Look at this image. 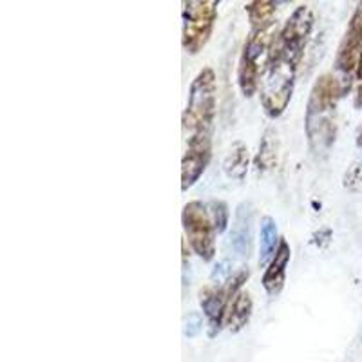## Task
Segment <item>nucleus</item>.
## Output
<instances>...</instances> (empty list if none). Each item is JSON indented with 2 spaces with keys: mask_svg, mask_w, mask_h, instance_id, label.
<instances>
[{
  "mask_svg": "<svg viewBox=\"0 0 362 362\" xmlns=\"http://www.w3.org/2000/svg\"><path fill=\"white\" fill-rule=\"evenodd\" d=\"M346 90L348 87L334 73L321 74L312 86L305 116L306 136L312 153L322 154L335 144V136H337L335 112H337L339 100Z\"/></svg>",
  "mask_w": 362,
  "mask_h": 362,
  "instance_id": "nucleus-1",
  "label": "nucleus"
},
{
  "mask_svg": "<svg viewBox=\"0 0 362 362\" xmlns=\"http://www.w3.org/2000/svg\"><path fill=\"white\" fill-rule=\"evenodd\" d=\"M218 109V86L216 74L210 67L199 71L189 87L187 105L181 115L183 144L212 141Z\"/></svg>",
  "mask_w": 362,
  "mask_h": 362,
  "instance_id": "nucleus-2",
  "label": "nucleus"
},
{
  "mask_svg": "<svg viewBox=\"0 0 362 362\" xmlns=\"http://www.w3.org/2000/svg\"><path fill=\"white\" fill-rule=\"evenodd\" d=\"M300 64L293 62L281 53L274 35L268 44V54L264 58V71L261 76V105L268 118L276 119L283 115L290 105L296 87L297 69Z\"/></svg>",
  "mask_w": 362,
  "mask_h": 362,
  "instance_id": "nucleus-3",
  "label": "nucleus"
},
{
  "mask_svg": "<svg viewBox=\"0 0 362 362\" xmlns=\"http://www.w3.org/2000/svg\"><path fill=\"white\" fill-rule=\"evenodd\" d=\"M218 0H185L181 45L189 54H198L209 42L218 21Z\"/></svg>",
  "mask_w": 362,
  "mask_h": 362,
  "instance_id": "nucleus-4",
  "label": "nucleus"
},
{
  "mask_svg": "<svg viewBox=\"0 0 362 362\" xmlns=\"http://www.w3.org/2000/svg\"><path fill=\"white\" fill-rule=\"evenodd\" d=\"M181 226L185 241L192 252L205 263L216 257V228L210 219L209 206L202 202H189L181 212Z\"/></svg>",
  "mask_w": 362,
  "mask_h": 362,
  "instance_id": "nucleus-5",
  "label": "nucleus"
},
{
  "mask_svg": "<svg viewBox=\"0 0 362 362\" xmlns=\"http://www.w3.org/2000/svg\"><path fill=\"white\" fill-rule=\"evenodd\" d=\"M270 37L264 31H250L243 44V51L238 62V86L245 98H252L257 93L264 66L261 58H267Z\"/></svg>",
  "mask_w": 362,
  "mask_h": 362,
  "instance_id": "nucleus-6",
  "label": "nucleus"
},
{
  "mask_svg": "<svg viewBox=\"0 0 362 362\" xmlns=\"http://www.w3.org/2000/svg\"><path fill=\"white\" fill-rule=\"evenodd\" d=\"M313 22V11L308 4L297 6L290 18L284 22L283 28L274 33L277 45H279L281 53L286 58L293 60V62L300 64L303 57H305V47L308 44V38L312 35Z\"/></svg>",
  "mask_w": 362,
  "mask_h": 362,
  "instance_id": "nucleus-7",
  "label": "nucleus"
},
{
  "mask_svg": "<svg viewBox=\"0 0 362 362\" xmlns=\"http://www.w3.org/2000/svg\"><path fill=\"white\" fill-rule=\"evenodd\" d=\"M362 58V2H358L355 11L351 13V18L348 22V28L344 31L341 44H339L337 57H335V69L348 80L354 74H357L358 64ZM351 86V83H350Z\"/></svg>",
  "mask_w": 362,
  "mask_h": 362,
  "instance_id": "nucleus-8",
  "label": "nucleus"
},
{
  "mask_svg": "<svg viewBox=\"0 0 362 362\" xmlns=\"http://www.w3.org/2000/svg\"><path fill=\"white\" fill-rule=\"evenodd\" d=\"M199 306L203 310V315L206 317V326H209V337L214 339L225 326L226 312L232 303V297L225 290V286H214L206 284L198 293Z\"/></svg>",
  "mask_w": 362,
  "mask_h": 362,
  "instance_id": "nucleus-9",
  "label": "nucleus"
},
{
  "mask_svg": "<svg viewBox=\"0 0 362 362\" xmlns=\"http://www.w3.org/2000/svg\"><path fill=\"white\" fill-rule=\"evenodd\" d=\"M212 160V141L209 144H189L183 148L181 158V190L185 192L203 176Z\"/></svg>",
  "mask_w": 362,
  "mask_h": 362,
  "instance_id": "nucleus-10",
  "label": "nucleus"
},
{
  "mask_svg": "<svg viewBox=\"0 0 362 362\" xmlns=\"http://www.w3.org/2000/svg\"><path fill=\"white\" fill-rule=\"evenodd\" d=\"M290 259H292V248H290L286 239L281 238L276 255H274L270 263H268L267 270H264L263 274V279H261L264 292H267L268 296L276 297L283 292L284 283H286V268H288Z\"/></svg>",
  "mask_w": 362,
  "mask_h": 362,
  "instance_id": "nucleus-11",
  "label": "nucleus"
},
{
  "mask_svg": "<svg viewBox=\"0 0 362 362\" xmlns=\"http://www.w3.org/2000/svg\"><path fill=\"white\" fill-rule=\"evenodd\" d=\"M252 223H254V209L250 203L238 205L230 230V247L241 259H248L252 254Z\"/></svg>",
  "mask_w": 362,
  "mask_h": 362,
  "instance_id": "nucleus-12",
  "label": "nucleus"
},
{
  "mask_svg": "<svg viewBox=\"0 0 362 362\" xmlns=\"http://www.w3.org/2000/svg\"><path fill=\"white\" fill-rule=\"evenodd\" d=\"M252 310H254V303H252L250 293L241 290V292L232 299L230 306H228L225 326H228V329H230L232 334L241 332V329L248 325V321H250Z\"/></svg>",
  "mask_w": 362,
  "mask_h": 362,
  "instance_id": "nucleus-13",
  "label": "nucleus"
},
{
  "mask_svg": "<svg viewBox=\"0 0 362 362\" xmlns=\"http://www.w3.org/2000/svg\"><path fill=\"white\" fill-rule=\"evenodd\" d=\"M245 13L248 15L250 31H264V33H268V29L276 22L277 2H272V0H254V2H248L245 6Z\"/></svg>",
  "mask_w": 362,
  "mask_h": 362,
  "instance_id": "nucleus-14",
  "label": "nucleus"
},
{
  "mask_svg": "<svg viewBox=\"0 0 362 362\" xmlns=\"http://www.w3.org/2000/svg\"><path fill=\"white\" fill-rule=\"evenodd\" d=\"M277 161H279V140L276 132L268 129L261 138L259 151L254 160L255 170L259 174L272 173L277 167Z\"/></svg>",
  "mask_w": 362,
  "mask_h": 362,
  "instance_id": "nucleus-15",
  "label": "nucleus"
},
{
  "mask_svg": "<svg viewBox=\"0 0 362 362\" xmlns=\"http://www.w3.org/2000/svg\"><path fill=\"white\" fill-rule=\"evenodd\" d=\"M279 232H277V223L272 216H263L259 226V267H268L272 257L276 255L279 247Z\"/></svg>",
  "mask_w": 362,
  "mask_h": 362,
  "instance_id": "nucleus-16",
  "label": "nucleus"
},
{
  "mask_svg": "<svg viewBox=\"0 0 362 362\" xmlns=\"http://www.w3.org/2000/svg\"><path fill=\"white\" fill-rule=\"evenodd\" d=\"M223 170H225L226 177L235 181H243L248 170V148L247 145L238 141L230 147L228 154H226L225 161H223Z\"/></svg>",
  "mask_w": 362,
  "mask_h": 362,
  "instance_id": "nucleus-17",
  "label": "nucleus"
},
{
  "mask_svg": "<svg viewBox=\"0 0 362 362\" xmlns=\"http://www.w3.org/2000/svg\"><path fill=\"white\" fill-rule=\"evenodd\" d=\"M209 214L212 223H214L216 234H223L226 230V226H228V218H230V212H228V205L221 199H214V202H210L209 205Z\"/></svg>",
  "mask_w": 362,
  "mask_h": 362,
  "instance_id": "nucleus-18",
  "label": "nucleus"
},
{
  "mask_svg": "<svg viewBox=\"0 0 362 362\" xmlns=\"http://www.w3.org/2000/svg\"><path fill=\"white\" fill-rule=\"evenodd\" d=\"M344 189L350 192H362V163H354L344 174Z\"/></svg>",
  "mask_w": 362,
  "mask_h": 362,
  "instance_id": "nucleus-19",
  "label": "nucleus"
},
{
  "mask_svg": "<svg viewBox=\"0 0 362 362\" xmlns=\"http://www.w3.org/2000/svg\"><path fill=\"white\" fill-rule=\"evenodd\" d=\"M202 326H203V317L199 315L198 312L189 313V319H187V325H185V335L187 337H196V335L202 332Z\"/></svg>",
  "mask_w": 362,
  "mask_h": 362,
  "instance_id": "nucleus-20",
  "label": "nucleus"
},
{
  "mask_svg": "<svg viewBox=\"0 0 362 362\" xmlns=\"http://www.w3.org/2000/svg\"><path fill=\"white\" fill-rule=\"evenodd\" d=\"M355 76H357L358 83H362V58H361V64H358V69H357V74H355Z\"/></svg>",
  "mask_w": 362,
  "mask_h": 362,
  "instance_id": "nucleus-21",
  "label": "nucleus"
},
{
  "mask_svg": "<svg viewBox=\"0 0 362 362\" xmlns=\"http://www.w3.org/2000/svg\"><path fill=\"white\" fill-rule=\"evenodd\" d=\"M357 144H358V147H361V151H362V127H361V132H358V138H357Z\"/></svg>",
  "mask_w": 362,
  "mask_h": 362,
  "instance_id": "nucleus-22",
  "label": "nucleus"
}]
</instances>
